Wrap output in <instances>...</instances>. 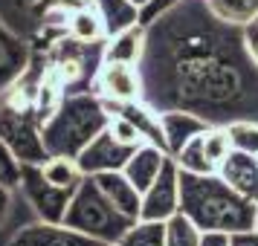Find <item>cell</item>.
I'll list each match as a JSON object with an SVG mask.
<instances>
[{
    "instance_id": "cell-1",
    "label": "cell",
    "mask_w": 258,
    "mask_h": 246,
    "mask_svg": "<svg viewBox=\"0 0 258 246\" xmlns=\"http://www.w3.org/2000/svg\"><path fill=\"white\" fill-rule=\"evenodd\" d=\"M142 102L157 113L191 110L209 125L258 122V64L244 29L223 24L206 0H180L145 26Z\"/></svg>"
},
{
    "instance_id": "cell-14",
    "label": "cell",
    "mask_w": 258,
    "mask_h": 246,
    "mask_svg": "<svg viewBox=\"0 0 258 246\" xmlns=\"http://www.w3.org/2000/svg\"><path fill=\"white\" fill-rule=\"evenodd\" d=\"M171 159V153L163 151L160 145H151V142H142L137 151L128 156V162H125V177H128L134 186L140 188V191H145V188L151 186L154 180L160 177V171H163V165Z\"/></svg>"
},
{
    "instance_id": "cell-3",
    "label": "cell",
    "mask_w": 258,
    "mask_h": 246,
    "mask_svg": "<svg viewBox=\"0 0 258 246\" xmlns=\"http://www.w3.org/2000/svg\"><path fill=\"white\" fill-rule=\"evenodd\" d=\"M110 107L93 90L64 93L55 110L44 119V145L49 156H79L110 125Z\"/></svg>"
},
{
    "instance_id": "cell-15",
    "label": "cell",
    "mask_w": 258,
    "mask_h": 246,
    "mask_svg": "<svg viewBox=\"0 0 258 246\" xmlns=\"http://www.w3.org/2000/svg\"><path fill=\"white\" fill-rule=\"evenodd\" d=\"M96 186L102 188L113 206H116L122 214H128L134 220H140V209H142V191L134 183H131L125 171H105V174H96Z\"/></svg>"
},
{
    "instance_id": "cell-12",
    "label": "cell",
    "mask_w": 258,
    "mask_h": 246,
    "mask_svg": "<svg viewBox=\"0 0 258 246\" xmlns=\"http://www.w3.org/2000/svg\"><path fill=\"white\" fill-rule=\"evenodd\" d=\"M218 174L229 183V186L244 194V197L258 203V156L246 151H229V156L218 165Z\"/></svg>"
},
{
    "instance_id": "cell-18",
    "label": "cell",
    "mask_w": 258,
    "mask_h": 246,
    "mask_svg": "<svg viewBox=\"0 0 258 246\" xmlns=\"http://www.w3.org/2000/svg\"><path fill=\"white\" fill-rule=\"evenodd\" d=\"M67 32L79 44H102L105 41V24L96 6H82L73 15H67Z\"/></svg>"
},
{
    "instance_id": "cell-7",
    "label": "cell",
    "mask_w": 258,
    "mask_h": 246,
    "mask_svg": "<svg viewBox=\"0 0 258 246\" xmlns=\"http://www.w3.org/2000/svg\"><path fill=\"white\" fill-rule=\"evenodd\" d=\"M96 93L107 105H128L142 102V75L137 64H122V61H102L93 78Z\"/></svg>"
},
{
    "instance_id": "cell-23",
    "label": "cell",
    "mask_w": 258,
    "mask_h": 246,
    "mask_svg": "<svg viewBox=\"0 0 258 246\" xmlns=\"http://www.w3.org/2000/svg\"><path fill=\"white\" fill-rule=\"evenodd\" d=\"M200 237L203 229H198L195 220L186 217L183 211L165 220V246H200Z\"/></svg>"
},
{
    "instance_id": "cell-33",
    "label": "cell",
    "mask_w": 258,
    "mask_h": 246,
    "mask_svg": "<svg viewBox=\"0 0 258 246\" xmlns=\"http://www.w3.org/2000/svg\"><path fill=\"white\" fill-rule=\"evenodd\" d=\"M96 246H113V243H96Z\"/></svg>"
},
{
    "instance_id": "cell-24",
    "label": "cell",
    "mask_w": 258,
    "mask_h": 246,
    "mask_svg": "<svg viewBox=\"0 0 258 246\" xmlns=\"http://www.w3.org/2000/svg\"><path fill=\"white\" fill-rule=\"evenodd\" d=\"M226 130H229V139H232L235 151H246V153H255L258 156V122L241 119V122L226 125Z\"/></svg>"
},
{
    "instance_id": "cell-19",
    "label": "cell",
    "mask_w": 258,
    "mask_h": 246,
    "mask_svg": "<svg viewBox=\"0 0 258 246\" xmlns=\"http://www.w3.org/2000/svg\"><path fill=\"white\" fill-rule=\"evenodd\" d=\"M206 6L218 21L241 29L258 21V0H206Z\"/></svg>"
},
{
    "instance_id": "cell-11",
    "label": "cell",
    "mask_w": 258,
    "mask_h": 246,
    "mask_svg": "<svg viewBox=\"0 0 258 246\" xmlns=\"http://www.w3.org/2000/svg\"><path fill=\"white\" fill-rule=\"evenodd\" d=\"M29 67V47L0 21V96L9 93Z\"/></svg>"
},
{
    "instance_id": "cell-16",
    "label": "cell",
    "mask_w": 258,
    "mask_h": 246,
    "mask_svg": "<svg viewBox=\"0 0 258 246\" xmlns=\"http://www.w3.org/2000/svg\"><path fill=\"white\" fill-rule=\"evenodd\" d=\"M142 52H145V26L142 24L131 26L119 35L105 38V61H122V64L140 67Z\"/></svg>"
},
{
    "instance_id": "cell-27",
    "label": "cell",
    "mask_w": 258,
    "mask_h": 246,
    "mask_svg": "<svg viewBox=\"0 0 258 246\" xmlns=\"http://www.w3.org/2000/svg\"><path fill=\"white\" fill-rule=\"evenodd\" d=\"M113 116H110V125H107V130L113 133V139L116 142H122V145H128V148H140L142 142V133H140V128L131 122L125 113H116V110H110Z\"/></svg>"
},
{
    "instance_id": "cell-31",
    "label": "cell",
    "mask_w": 258,
    "mask_h": 246,
    "mask_svg": "<svg viewBox=\"0 0 258 246\" xmlns=\"http://www.w3.org/2000/svg\"><path fill=\"white\" fill-rule=\"evenodd\" d=\"M134 3H137V6H140V9H142V6H148L151 0H134Z\"/></svg>"
},
{
    "instance_id": "cell-2",
    "label": "cell",
    "mask_w": 258,
    "mask_h": 246,
    "mask_svg": "<svg viewBox=\"0 0 258 246\" xmlns=\"http://www.w3.org/2000/svg\"><path fill=\"white\" fill-rule=\"evenodd\" d=\"M180 211L203 232H249L255 229V200L238 194L218 171L188 174L180 171Z\"/></svg>"
},
{
    "instance_id": "cell-8",
    "label": "cell",
    "mask_w": 258,
    "mask_h": 246,
    "mask_svg": "<svg viewBox=\"0 0 258 246\" xmlns=\"http://www.w3.org/2000/svg\"><path fill=\"white\" fill-rule=\"evenodd\" d=\"M180 211V168L174 156L163 165L160 177L142 191L140 220H168Z\"/></svg>"
},
{
    "instance_id": "cell-9",
    "label": "cell",
    "mask_w": 258,
    "mask_h": 246,
    "mask_svg": "<svg viewBox=\"0 0 258 246\" xmlns=\"http://www.w3.org/2000/svg\"><path fill=\"white\" fill-rule=\"evenodd\" d=\"M134 151H137V148H128V145L116 142L113 133L105 128L79 156H76V162H79V168L84 171V177H96V174H105V171H122Z\"/></svg>"
},
{
    "instance_id": "cell-20",
    "label": "cell",
    "mask_w": 258,
    "mask_h": 246,
    "mask_svg": "<svg viewBox=\"0 0 258 246\" xmlns=\"http://www.w3.org/2000/svg\"><path fill=\"white\" fill-rule=\"evenodd\" d=\"M41 171H44V177H47L52 186L70 188V191H76L84 180V171L79 168L76 156H47L41 162Z\"/></svg>"
},
{
    "instance_id": "cell-6",
    "label": "cell",
    "mask_w": 258,
    "mask_h": 246,
    "mask_svg": "<svg viewBox=\"0 0 258 246\" xmlns=\"http://www.w3.org/2000/svg\"><path fill=\"white\" fill-rule=\"evenodd\" d=\"M21 191L26 194L29 206L35 209L38 220H49V223H64V214H67V206L76 191L70 188H58L52 186L44 171H41V162H26L24 174H21Z\"/></svg>"
},
{
    "instance_id": "cell-17",
    "label": "cell",
    "mask_w": 258,
    "mask_h": 246,
    "mask_svg": "<svg viewBox=\"0 0 258 246\" xmlns=\"http://www.w3.org/2000/svg\"><path fill=\"white\" fill-rule=\"evenodd\" d=\"M96 9L102 15L107 38L140 24V6L134 0H96Z\"/></svg>"
},
{
    "instance_id": "cell-28",
    "label": "cell",
    "mask_w": 258,
    "mask_h": 246,
    "mask_svg": "<svg viewBox=\"0 0 258 246\" xmlns=\"http://www.w3.org/2000/svg\"><path fill=\"white\" fill-rule=\"evenodd\" d=\"M244 44H246V49H249L252 61L258 64V21H252L249 26H244Z\"/></svg>"
},
{
    "instance_id": "cell-25",
    "label": "cell",
    "mask_w": 258,
    "mask_h": 246,
    "mask_svg": "<svg viewBox=\"0 0 258 246\" xmlns=\"http://www.w3.org/2000/svg\"><path fill=\"white\" fill-rule=\"evenodd\" d=\"M203 145H206V156H209L215 165H221L229 151H232V139H229V130L226 125H212L206 133H203Z\"/></svg>"
},
{
    "instance_id": "cell-29",
    "label": "cell",
    "mask_w": 258,
    "mask_h": 246,
    "mask_svg": "<svg viewBox=\"0 0 258 246\" xmlns=\"http://www.w3.org/2000/svg\"><path fill=\"white\" fill-rule=\"evenodd\" d=\"M229 237L232 234H226V232H203L200 246H229Z\"/></svg>"
},
{
    "instance_id": "cell-10",
    "label": "cell",
    "mask_w": 258,
    "mask_h": 246,
    "mask_svg": "<svg viewBox=\"0 0 258 246\" xmlns=\"http://www.w3.org/2000/svg\"><path fill=\"white\" fill-rule=\"evenodd\" d=\"M96 243L99 240L70 229L67 223L35 220L29 226H24L21 232H15L9 246H96Z\"/></svg>"
},
{
    "instance_id": "cell-32",
    "label": "cell",
    "mask_w": 258,
    "mask_h": 246,
    "mask_svg": "<svg viewBox=\"0 0 258 246\" xmlns=\"http://www.w3.org/2000/svg\"><path fill=\"white\" fill-rule=\"evenodd\" d=\"M255 232H258V211H255Z\"/></svg>"
},
{
    "instance_id": "cell-13",
    "label": "cell",
    "mask_w": 258,
    "mask_h": 246,
    "mask_svg": "<svg viewBox=\"0 0 258 246\" xmlns=\"http://www.w3.org/2000/svg\"><path fill=\"white\" fill-rule=\"evenodd\" d=\"M160 122H163V133H165V148H168L171 156L186 142H191L195 136H200V133H206L212 128L206 119H200L191 110H163L160 113Z\"/></svg>"
},
{
    "instance_id": "cell-5",
    "label": "cell",
    "mask_w": 258,
    "mask_h": 246,
    "mask_svg": "<svg viewBox=\"0 0 258 246\" xmlns=\"http://www.w3.org/2000/svg\"><path fill=\"white\" fill-rule=\"evenodd\" d=\"M44 119L35 105H26L18 93L0 96V139L6 142L21 162H44L49 153L44 145Z\"/></svg>"
},
{
    "instance_id": "cell-21",
    "label": "cell",
    "mask_w": 258,
    "mask_h": 246,
    "mask_svg": "<svg viewBox=\"0 0 258 246\" xmlns=\"http://www.w3.org/2000/svg\"><path fill=\"white\" fill-rule=\"evenodd\" d=\"M174 162L180 171H188V174H215L218 165L206 156V145H203V133L195 136L191 142H186L180 151L174 153Z\"/></svg>"
},
{
    "instance_id": "cell-4",
    "label": "cell",
    "mask_w": 258,
    "mask_h": 246,
    "mask_svg": "<svg viewBox=\"0 0 258 246\" xmlns=\"http://www.w3.org/2000/svg\"><path fill=\"white\" fill-rule=\"evenodd\" d=\"M64 223L76 229V232L93 237L99 243H113L116 246L122 240V234L134 226V217L122 214V211L110 203V200L102 194V188L96 186L93 177H84L82 186L76 188L70 206H67V214H64Z\"/></svg>"
},
{
    "instance_id": "cell-22",
    "label": "cell",
    "mask_w": 258,
    "mask_h": 246,
    "mask_svg": "<svg viewBox=\"0 0 258 246\" xmlns=\"http://www.w3.org/2000/svg\"><path fill=\"white\" fill-rule=\"evenodd\" d=\"M116 246H165V220H137Z\"/></svg>"
},
{
    "instance_id": "cell-30",
    "label": "cell",
    "mask_w": 258,
    "mask_h": 246,
    "mask_svg": "<svg viewBox=\"0 0 258 246\" xmlns=\"http://www.w3.org/2000/svg\"><path fill=\"white\" fill-rule=\"evenodd\" d=\"M229 246H258V232L249 229V232H238L229 237Z\"/></svg>"
},
{
    "instance_id": "cell-26",
    "label": "cell",
    "mask_w": 258,
    "mask_h": 246,
    "mask_svg": "<svg viewBox=\"0 0 258 246\" xmlns=\"http://www.w3.org/2000/svg\"><path fill=\"white\" fill-rule=\"evenodd\" d=\"M21 174H24V162L18 159V153L0 139V183L6 188H21Z\"/></svg>"
}]
</instances>
